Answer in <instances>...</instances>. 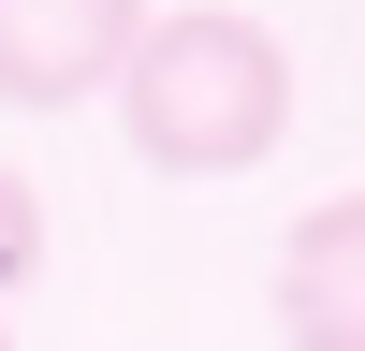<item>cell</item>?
Wrapping results in <instances>:
<instances>
[{"label":"cell","mask_w":365,"mask_h":351,"mask_svg":"<svg viewBox=\"0 0 365 351\" xmlns=\"http://www.w3.org/2000/svg\"><path fill=\"white\" fill-rule=\"evenodd\" d=\"M146 0H0V103L15 117H58L88 88H117Z\"/></svg>","instance_id":"2"},{"label":"cell","mask_w":365,"mask_h":351,"mask_svg":"<svg viewBox=\"0 0 365 351\" xmlns=\"http://www.w3.org/2000/svg\"><path fill=\"white\" fill-rule=\"evenodd\" d=\"M117 132L146 176H249L292 132V44L234 0H175L117 58Z\"/></svg>","instance_id":"1"},{"label":"cell","mask_w":365,"mask_h":351,"mask_svg":"<svg viewBox=\"0 0 365 351\" xmlns=\"http://www.w3.org/2000/svg\"><path fill=\"white\" fill-rule=\"evenodd\" d=\"M29 278H44V190H29L15 161H0V307H15Z\"/></svg>","instance_id":"4"},{"label":"cell","mask_w":365,"mask_h":351,"mask_svg":"<svg viewBox=\"0 0 365 351\" xmlns=\"http://www.w3.org/2000/svg\"><path fill=\"white\" fill-rule=\"evenodd\" d=\"M0 351H15V322H0Z\"/></svg>","instance_id":"5"},{"label":"cell","mask_w":365,"mask_h":351,"mask_svg":"<svg viewBox=\"0 0 365 351\" xmlns=\"http://www.w3.org/2000/svg\"><path fill=\"white\" fill-rule=\"evenodd\" d=\"M278 351H365V190L278 234Z\"/></svg>","instance_id":"3"}]
</instances>
